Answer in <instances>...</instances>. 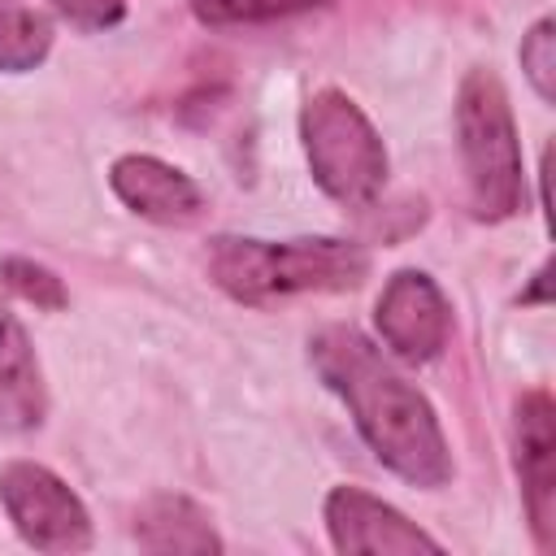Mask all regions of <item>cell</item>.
<instances>
[{
  "label": "cell",
  "instance_id": "obj_1",
  "mask_svg": "<svg viewBox=\"0 0 556 556\" xmlns=\"http://www.w3.org/2000/svg\"><path fill=\"white\" fill-rule=\"evenodd\" d=\"M317 378L348 404L369 452L413 486H443L452 478V452L430 400L391 369V361L356 330L326 326L308 343Z\"/></svg>",
  "mask_w": 556,
  "mask_h": 556
},
{
  "label": "cell",
  "instance_id": "obj_2",
  "mask_svg": "<svg viewBox=\"0 0 556 556\" xmlns=\"http://www.w3.org/2000/svg\"><path fill=\"white\" fill-rule=\"evenodd\" d=\"M213 282L239 304H269L304 291H352L369 274V252L348 239H239L208 243Z\"/></svg>",
  "mask_w": 556,
  "mask_h": 556
},
{
  "label": "cell",
  "instance_id": "obj_3",
  "mask_svg": "<svg viewBox=\"0 0 556 556\" xmlns=\"http://www.w3.org/2000/svg\"><path fill=\"white\" fill-rule=\"evenodd\" d=\"M456 143L478 222H504L526 204V174L508 91L491 70H469L456 91Z\"/></svg>",
  "mask_w": 556,
  "mask_h": 556
},
{
  "label": "cell",
  "instance_id": "obj_4",
  "mask_svg": "<svg viewBox=\"0 0 556 556\" xmlns=\"http://www.w3.org/2000/svg\"><path fill=\"white\" fill-rule=\"evenodd\" d=\"M300 139L317 187L339 204H369L387 182V148L361 104L334 87L308 96Z\"/></svg>",
  "mask_w": 556,
  "mask_h": 556
},
{
  "label": "cell",
  "instance_id": "obj_5",
  "mask_svg": "<svg viewBox=\"0 0 556 556\" xmlns=\"http://www.w3.org/2000/svg\"><path fill=\"white\" fill-rule=\"evenodd\" d=\"M0 500L13 530L35 552H87L91 547V517L83 500L35 460H9L0 469Z\"/></svg>",
  "mask_w": 556,
  "mask_h": 556
},
{
  "label": "cell",
  "instance_id": "obj_6",
  "mask_svg": "<svg viewBox=\"0 0 556 556\" xmlns=\"http://www.w3.org/2000/svg\"><path fill=\"white\" fill-rule=\"evenodd\" d=\"M378 334L382 343L408 361V365H426L443 352L447 330H452V308L447 295L439 291V282L421 269H400L387 278L378 308H374Z\"/></svg>",
  "mask_w": 556,
  "mask_h": 556
},
{
  "label": "cell",
  "instance_id": "obj_7",
  "mask_svg": "<svg viewBox=\"0 0 556 556\" xmlns=\"http://www.w3.org/2000/svg\"><path fill=\"white\" fill-rule=\"evenodd\" d=\"M517 473H521V500L534 530V543L547 552L556 543V408L543 387L526 391L517 400Z\"/></svg>",
  "mask_w": 556,
  "mask_h": 556
},
{
  "label": "cell",
  "instance_id": "obj_8",
  "mask_svg": "<svg viewBox=\"0 0 556 556\" xmlns=\"http://www.w3.org/2000/svg\"><path fill=\"white\" fill-rule=\"evenodd\" d=\"M326 530L339 552H382V556L443 552L439 539H430L400 508H391L387 500H378L361 486H334L326 495Z\"/></svg>",
  "mask_w": 556,
  "mask_h": 556
},
{
  "label": "cell",
  "instance_id": "obj_9",
  "mask_svg": "<svg viewBox=\"0 0 556 556\" xmlns=\"http://www.w3.org/2000/svg\"><path fill=\"white\" fill-rule=\"evenodd\" d=\"M109 182L130 213L161 226H191L204 213V191L195 187V178L143 152L117 156L109 169Z\"/></svg>",
  "mask_w": 556,
  "mask_h": 556
},
{
  "label": "cell",
  "instance_id": "obj_10",
  "mask_svg": "<svg viewBox=\"0 0 556 556\" xmlns=\"http://www.w3.org/2000/svg\"><path fill=\"white\" fill-rule=\"evenodd\" d=\"M48 413L43 369L26 326L0 304V430H35Z\"/></svg>",
  "mask_w": 556,
  "mask_h": 556
},
{
  "label": "cell",
  "instance_id": "obj_11",
  "mask_svg": "<svg viewBox=\"0 0 556 556\" xmlns=\"http://www.w3.org/2000/svg\"><path fill=\"white\" fill-rule=\"evenodd\" d=\"M135 543L143 552H222L208 513L187 495H152L135 513Z\"/></svg>",
  "mask_w": 556,
  "mask_h": 556
},
{
  "label": "cell",
  "instance_id": "obj_12",
  "mask_svg": "<svg viewBox=\"0 0 556 556\" xmlns=\"http://www.w3.org/2000/svg\"><path fill=\"white\" fill-rule=\"evenodd\" d=\"M52 48V26L39 9L17 4V0H0V70L22 74L35 70Z\"/></svg>",
  "mask_w": 556,
  "mask_h": 556
},
{
  "label": "cell",
  "instance_id": "obj_13",
  "mask_svg": "<svg viewBox=\"0 0 556 556\" xmlns=\"http://www.w3.org/2000/svg\"><path fill=\"white\" fill-rule=\"evenodd\" d=\"M326 0H191V13L204 26H261L282 22L308 9H321Z\"/></svg>",
  "mask_w": 556,
  "mask_h": 556
},
{
  "label": "cell",
  "instance_id": "obj_14",
  "mask_svg": "<svg viewBox=\"0 0 556 556\" xmlns=\"http://www.w3.org/2000/svg\"><path fill=\"white\" fill-rule=\"evenodd\" d=\"M0 282L13 291V295H22L26 304H35V308H48V313H56V308H65V282L48 269V265H39V261H26V256H4L0 261Z\"/></svg>",
  "mask_w": 556,
  "mask_h": 556
},
{
  "label": "cell",
  "instance_id": "obj_15",
  "mask_svg": "<svg viewBox=\"0 0 556 556\" xmlns=\"http://www.w3.org/2000/svg\"><path fill=\"white\" fill-rule=\"evenodd\" d=\"M552 30H556L552 17H539L521 39V70H526V78L543 104L556 100V39H552Z\"/></svg>",
  "mask_w": 556,
  "mask_h": 556
},
{
  "label": "cell",
  "instance_id": "obj_16",
  "mask_svg": "<svg viewBox=\"0 0 556 556\" xmlns=\"http://www.w3.org/2000/svg\"><path fill=\"white\" fill-rule=\"evenodd\" d=\"M56 13L78 30H109L126 17V0H56Z\"/></svg>",
  "mask_w": 556,
  "mask_h": 556
},
{
  "label": "cell",
  "instance_id": "obj_17",
  "mask_svg": "<svg viewBox=\"0 0 556 556\" xmlns=\"http://www.w3.org/2000/svg\"><path fill=\"white\" fill-rule=\"evenodd\" d=\"M534 300H539V304L547 300V265H543V269L534 274V287H530V291L521 295V304H534Z\"/></svg>",
  "mask_w": 556,
  "mask_h": 556
}]
</instances>
